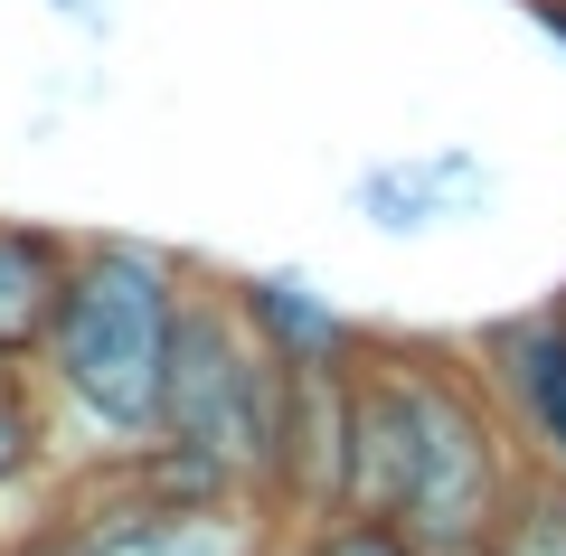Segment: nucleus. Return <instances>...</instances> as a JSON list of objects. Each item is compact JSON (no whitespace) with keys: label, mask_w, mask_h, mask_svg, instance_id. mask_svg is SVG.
<instances>
[{"label":"nucleus","mask_w":566,"mask_h":556,"mask_svg":"<svg viewBox=\"0 0 566 556\" xmlns=\"http://www.w3.org/2000/svg\"><path fill=\"white\" fill-rule=\"evenodd\" d=\"M57 10H85V0H57Z\"/></svg>","instance_id":"obj_16"},{"label":"nucleus","mask_w":566,"mask_h":556,"mask_svg":"<svg viewBox=\"0 0 566 556\" xmlns=\"http://www.w3.org/2000/svg\"><path fill=\"white\" fill-rule=\"evenodd\" d=\"M303 556H434L406 518H359V510H340V518H322V528H303Z\"/></svg>","instance_id":"obj_12"},{"label":"nucleus","mask_w":566,"mask_h":556,"mask_svg":"<svg viewBox=\"0 0 566 556\" xmlns=\"http://www.w3.org/2000/svg\"><path fill=\"white\" fill-rule=\"evenodd\" d=\"M547 302H557V321H566V283H557V293H547Z\"/></svg>","instance_id":"obj_15"},{"label":"nucleus","mask_w":566,"mask_h":556,"mask_svg":"<svg viewBox=\"0 0 566 556\" xmlns=\"http://www.w3.org/2000/svg\"><path fill=\"white\" fill-rule=\"evenodd\" d=\"M283 397L293 368L255 339V321L237 312V283H189L180 339H170V378H161V424L151 443L227 472L245 500L274 510V443H283Z\"/></svg>","instance_id":"obj_2"},{"label":"nucleus","mask_w":566,"mask_h":556,"mask_svg":"<svg viewBox=\"0 0 566 556\" xmlns=\"http://www.w3.org/2000/svg\"><path fill=\"white\" fill-rule=\"evenodd\" d=\"M66 264H76V237L0 218V368L39 358L48 321H57V293H66Z\"/></svg>","instance_id":"obj_9"},{"label":"nucleus","mask_w":566,"mask_h":556,"mask_svg":"<svg viewBox=\"0 0 566 556\" xmlns=\"http://www.w3.org/2000/svg\"><path fill=\"white\" fill-rule=\"evenodd\" d=\"M264 556H303V537H274V547H264Z\"/></svg>","instance_id":"obj_14"},{"label":"nucleus","mask_w":566,"mask_h":556,"mask_svg":"<svg viewBox=\"0 0 566 556\" xmlns=\"http://www.w3.org/2000/svg\"><path fill=\"white\" fill-rule=\"evenodd\" d=\"M528 10H538V29H547L557 48H566V0H528Z\"/></svg>","instance_id":"obj_13"},{"label":"nucleus","mask_w":566,"mask_h":556,"mask_svg":"<svg viewBox=\"0 0 566 556\" xmlns=\"http://www.w3.org/2000/svg\"><path fill=\"white\" fill-rule=\"evenodd\" d=\"M349 510V368H293L274 443V528L303 537Z\"/></svg>","instance_id":"obj_5"},{"label":"nucleus","mask_w":566,"mask_h":556,"mask_svg":"<svg viewBox=\"0 0 566 556\" xmlns=\"http://www.w3.org/2000/svg\"><path fill=\"white\" fill-rule=\"evenodd\" d=\"M387 349H397L406 397H416V500H406V528L434 556H482L510 491H520V472H528V453L510 434L491 378L472 368V349L406 339V331H387Z\"/></svg>","instance_id":"obj_3"},{"label":"nucleus","mask_w":566,"mask_h":556,"mask_svg":"<svg viewBox=\"0 0 566 556\" xmlns=\"http://www.w3.org/2000/svg\"><path fill=\"white\" fill-rule=\"evenodd\" d=\"M39 462H48V406H39V387L20 368H0V491L29 481Z\"/></svg>","instance_id":"obj_11"},{"label":"nucleus","mask_w":566,"mask_h":556,"mask_svg":"<svg viewBox=\"0 0 566 556\" xmlns=\"http://www.w3.org/2000/svg\"><path fill=\"white\" fill-rule=\"evenodd\" d=\"M237 283V312L255 321V339L283 358V368H359L368 358V321L340 312L312 274H227Z\"/></svg>","instance_id":"obj_7"},{"label":"nucleus","mask_w":566,"mask_h":556,"mask_svg":"<svg viewBox=\"0 0 566 556\" xmlns=\"http://www.w3.org/2000/svg\"><path fill=\"white\" fill-rule=\"evenodd\" d=\"M482 556H566V481L528 462V472H520V491H510V510H501V528H491V547H482Z\"/></svg>","instance_id":"obj_10"},{"label":"nucleus","mask_w":566,"mask_h":556,"mask_svg":"<svg viewBox=\"0 0 566 556\" xmlns=\"http://www.w3.org/2000/svg\"><path fill=\"white\" fill-rule=\"evenodd\" d=\"M463 349H472V368L491 378V397H501L520 453L566 481V321H557V302H528V312L482 321Z\"/></svg>","instance_id":"obj_4"},{"label":"nucleus","mask_w":566,"mask_h":556,"mask_svg":"<svg viewBox=\"0 0 566 556\" xmlns=\"http://www.w3.org/2000/svg\"><path fill=\"white\" fill-rule=\"evenodd\" d=\"M359 218L387 227V237H424L434 218H463V208L491 199V170L472 151H416V160H378V170H359Z\"/></svg>","instance_id":"obj_8"},{"label":"nucleus","mask_w":566,"mask_h":556,"mask_svg":"<svg viewBox=\"0 0 566 556\" xmlns=\"http://www.w3.org/2000/svg\"><path fill=\"white\" fill-rule=\"evenodd\" d=\"M406 500H416V397H406V368L378 331L368 358L349 368V510L406 518Z\"/></svg>","instance_id":"obj_6"},{"label":"nucleus","mask_w":566,"mask_h":556,"mask_svg":"<svg viewBox=\"0 0 566 556\" xmlns=\"http://www.w3.org/2000/svg\"><path fill=\"white\" fill-rule=\"evenodd\" d=\"M189 283H199V264L151 237H76L57 321H48L29 368L48 378V397H66L104 434V453H133L161 424V378H170Z\"/></svg>","instance_id":"obj_1"}]
</instances>
